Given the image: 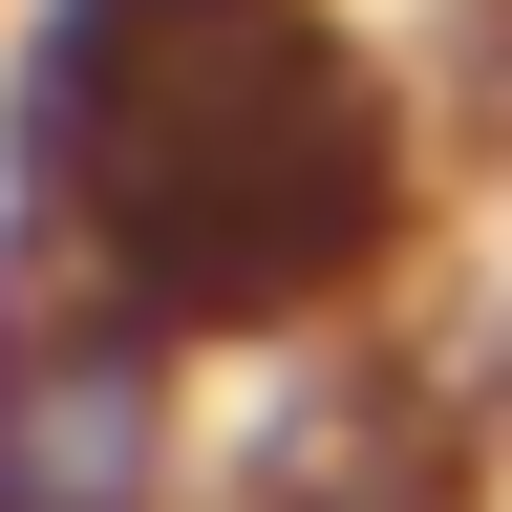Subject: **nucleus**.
<instances>
[{"label":"nucleus","instance_id":"1","mask_svg":"<svg viewBox=\"0 0 512 512\" xmlns=\"http://www.w3.org/2000/svg\"><path fill=\"white\" fill-rule=\"evenodd\" d=\"M0 235H43L171 363L320 342L406 278L427 128L363 0H22L0 22Z\"/></svg>","mask_w":512,"mask_h":512},{"label":"nucleus","instance_id":"2","mask_svg":"<svg viewBox=\"0 0 512 512\" xmlns=\"http://www.w3.org/2000/svg\"><path fill=\"white\" fill-rule=\"evenodd\" d=\"M0 512H214L192 363L107 320L43 235H0Z\"/></svg>","mask_w":512,"mask_h":512},{"label":"nucleus","instance_id":"3","mask_svg":"<svg viewBox=\"0 0 512 512\" xmlns=\"http://www.w3.org/2000/svg\"><path fill=\"white\" fill-rule=\"evenodd\" d=\"M256 512H491V491H448L406 427H363V448H320V470H278Z\"/></svg>","mask_w":512,"mask_h":512}]
</instances>
